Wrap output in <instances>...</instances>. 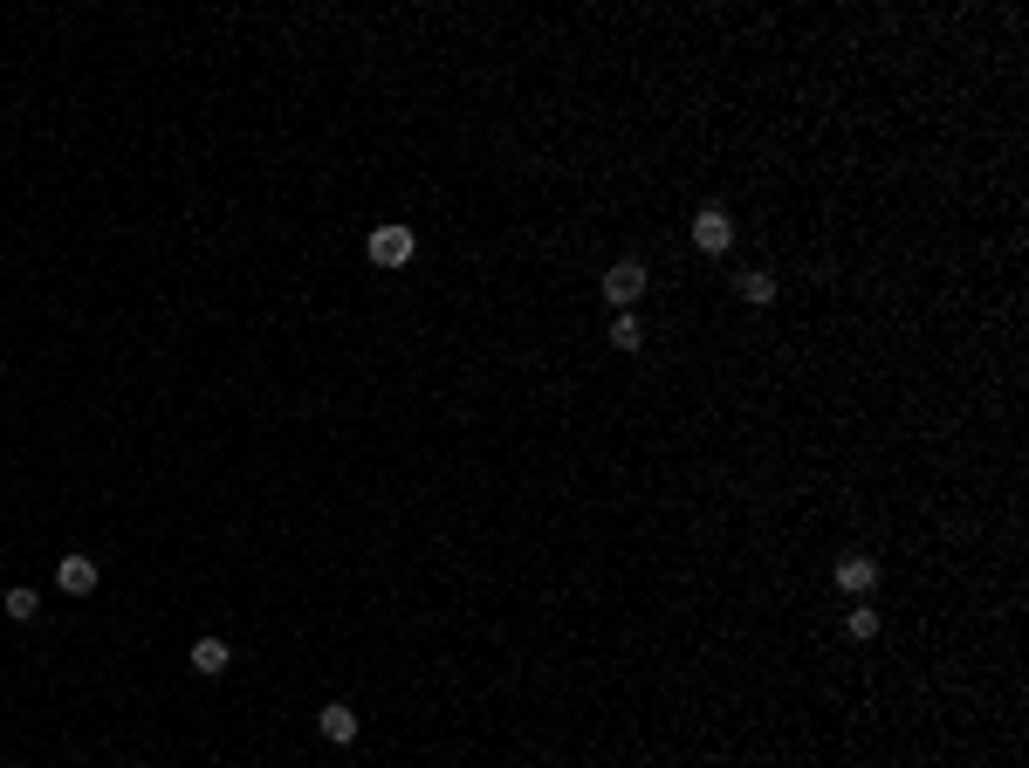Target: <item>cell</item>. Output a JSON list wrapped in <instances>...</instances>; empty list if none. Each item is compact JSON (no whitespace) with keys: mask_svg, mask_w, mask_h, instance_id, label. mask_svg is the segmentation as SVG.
<instances>
[{"mask_svg":"<svg viewBox=\"0 0 1029 768\" xmlns=\"http://www.w3.org/2000/svg\"><path fill=\"white\" fill-rule=\"evenodd\" d=\"M364 255H371L378 268H406V261L419 255V240H412V227H406V220H384V227H371Z\"/></svg>","mask_w":1029,"mask_h":768,"instance_id":"obj_1","label":"cell"},{"mask_svg":"<svg viewBox=\"0 0 1029 768\" xmlns=\"http://www.w3.org/2000/svg\"><path fill=\"white\" fill-rule=\"evenodd\" d=\"M646 275H652V268H646L639 255H625V261H611V268H605V302H611V309H631V302L646 296Z\"/></svg>","mask_w":1029,"mask_h":768,"instance_id":"obj_2","label":"cell"},{"mask_svg":"<svg viewBox=\"0 0 1029 768\" xmlns=\"http://www.w3.org/2000/svg\"><path fill=\"white\" fill-rule=\"evenodd\" d=\"M693 248L721 261V255L735 248V213H728V207H700V213H693Z\"/></svg>","mask_w":1029,"mask_h":768,"instance_id":"obj_3","label":"cell"},{"mask_svg":"<svg viewBox=\"0 0 1029 768\" xmlns=\"http://www.w3.org/2000/svg\"><path fill=\"white\" fill-rule=\"evenodd\" d=\"M830 584H838L845 597H872L879 590V556H845L838 570H830Z\"/></svg>","mask_w":1029,"mask_h":768,"instance_id":"obj_4","label":"cell"},{"mask_svg":"<svg viewBox=\"0 0 1029 768\" xmlns=\"http://www.w3.org/2000/svg\"><path fill=\"white\" fill-rule=\"evenodd\" d=\"M56 590H62V597H90V590H97V562H90V556H62V562H56Z\"/></svg>","mask_w":1029,"mask_h":768,"instance_id":"obj_5","label":"cell"},{"mask_svg":"<svg viewBox=\"0 0 1029 768\" xmlns=\"http://www.w3.org/2000/svg\"><path fill=\"white\" fill-rule=\"evenodd\" d=\"M192 672H200V679H220L227 666H233V652H227V638H192Z\"/></svg>","mask_w":1029,"mask_h":768,"instance_id":"obj_6","label":"cell"},{"mask_svg":"<svg viewBox=\"0 0 1029 768\" xmlns=\"http://www.w3.org/2000/svg\"><path fill=\"white\" fill-rule=\"evenodd\" d=\"M316 727H323V741H337V748H350V741H358V714H350L343 700H330L323 714H316Z\"/></svg>","mask_w":1029,"mask_h":768,"instance_id":"obj_7","label":"cell"},{"mask_svg":"<svg viewBox=\"0 0 1029 768\" xmlns=\"http://www.w3.org/2000/svg\"><path fill=\"white\" fill-rule=\"evenodd\" d=\"M605 337H611V350H639V343H646V322H639V309H618Z\"/></svg>","mask_w":1029,"mask_h":768,"instance_id":"obj_8","label":"cell"},{"mask_svg":"<svg viewBox=\"0 0 1029 768\" xmlns=\"http://www.w3.org/2000/svg\"><path fill=\"white\" fill-rule=\"evenodd\" d=\"M735 289H741V302H756V309H769V302H776V275H769V268H748V275L735 281Z\"/></svg>","mask_w":1029,"mask_h":768,"instance_id":"obj_9","label":"cell"},{"mask_svg":"<svg viewBox=\"0 0 1029 768\" xmlns=\"http://www.w3.org/2000/svg\"><path fill=\"white\" fill-rule=\"evenodd\" d=\"M0 611H8V618H14V625H28V618H34V611H42V597H34V590H28V584H14V590H8V597H0Z\"/></svg>","mask_w":1029,"mask_h":768,"instance_id":"obj_10","label":"cell"},{"mask_svg":"<svg viewBox=\"0 0 1029 768\" xmlns=\"http://www.w3.org/2000/svg\"><path fill=\"white\" fill-rule=\"evenodd\" d=\"M845 631H851L858 645H865V638H879V611H872V604H858V611L845 618Z\"/></svg>","mask_w":1029,"mask_h":768,"instance_id":"obj_11","label":"cell"}]
</instances>
